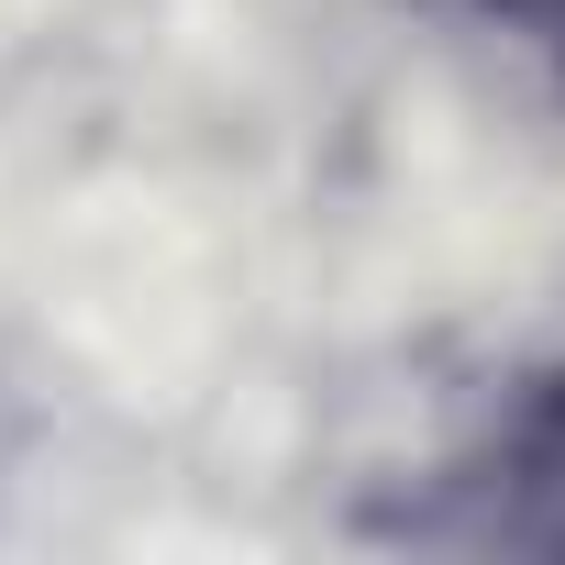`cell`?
Here are the masks:
<instances>
[{"label": "cell", "instance_id": "obj_1", "mask_svg": "<svg viewBox=\"0 0 565 565\" xmlns=\"http://www.w3.org/2000/svg\"><path fill=\"white\" fill-rule=\"evenodd\" d=\"M411 532L433 543H532L565 554V377H521L510 411L488 422V444L444 477V510H422Z\"/></svg>", "mask_w": 565, "mask_h": 565}, {"label": "cell", "instance_id": "obj_2", "mask_svg": "<svg viewBox=\"0 0 565 565\" xmlns=\"http://www.w3.org/2000/svg\"><path fill=\"white\" fill-rule=\"evenodd\" d=\"M477 12H488L499 34H521V45H543V56H565V0H477Z\"/></svg>", "mask_w": 565, "mask_h": 565}]
</instances>
